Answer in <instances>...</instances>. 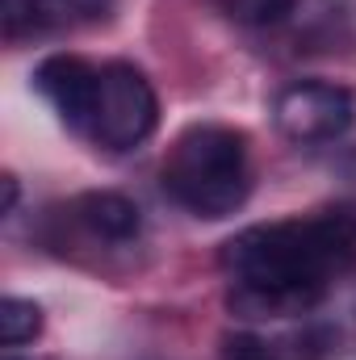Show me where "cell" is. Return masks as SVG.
<instances>
[{
	"mask_svg": "<svg viewBox=\"0 0 356 360\" xmlns=\"http://www.w3.org/2000/svg\"><path fill=\"white\" fill-rule=\"evenodd\" d=\"M42 331V306L30 297H4L0 302V344L4 348H21L30 340H38Z\"/></svg>",
	"mask_w": 356,
	"mask_h": 360,
	"instance_id": "8",
	"label": "cell"
},
{
	"mask_svg": "<svg viewBox=\"0 0 356 360\" xmlns=\"http://www.w3.org/2000/svg\"><path fill=\"white\" fill-rule=\"evenodd\" d=\"M272 122L276 130L298 143V147H314V143H336L352 130L356 122V96L344 84H327V80H298L289 89L276 92L272 101Z\"/></svg>",
	"mask_w": 356,
	"mask_h": 360,
	"instance_id": "4",
	"label": "cell"
},
{
	"mask_svg": "<svg viewBox=\"0 0 356 360\" xmlns=\"http://www.w3.org/2000/svg\"><path fill=\"white\" fill-rule=\"evenodd\" d=\"M76 218L84 222L89 235L105 239V243H130V239L139 235V226H143L139 205H134L130 197H122V193H109V188L84 193V197L76 201Z\"/></svg>",
	"mask_w": 356,
	"mask_h": 360,
	"instance_id": "7",
	"label": "cell"
},
{
	"mask_svg": "<svg viewBox=\"0 0 356 360\" xmlns=\"http://www.w3.org/2000/svg\"><path fill=\"white\" fill-rule=\"evenodd\" d=\"M0 184H4V205H0V210H4V214H13V210H17V176H13V172H4Z\"/></svg>",
	"mask_w": 356,
	"mask_h": 360,
	"instance_id": "11",
	"label": "cell"
},
{
	"mask_svg": "<svg viewBox=\"0 0 356 360\" xmlns=\"http://www.w3.org/2000/svg\"><path fill=\"white\" fill-rule=\"evenodd\" d=\"M113 8V0H4V25L17 38L21 25L38 30H72V25H89L101 21Z\"/></svg>",
	"mask_w": 356,
	"mask_h": 360,
	"instance_id": "6",
	"label": "cell"
},
{
	"mask_svg": "<svg viewBox=\"0 0 356 360\" xmlns=\"http://www.w3.org/2000/svg\"><path fill=\"white\" fill-rule=\"evenodd\" d=\"M222 360H281V348L252 331H231L222 340Z\"/></svg>",
	"mask_w": 356,
	"mask_h": 360,
	"instance_id": "10",
	"label": "cell"
},
{
	"mask_svg": "<svg viewBox=\"0 0 356 360\" xmlns=\"http://www.w3.org/2000/svg\"><path fill=\"white\" fill-rule=\"evenodd\" d=\"M96 80H101V68H92L89 59L80 55H51L34 68V89L42 92L59 117L76 130L89 126L92 101H96Z\"/></svg>",
	"mask_w": 356,
	"mask_h": 360,
	"instance_id": "5",
	"label": "cell"
},
{
	"mask_svg": "<svg viewBox=\"0 0 356 360\" xmlns=\"http://www.w3.org/2000/svg\"><path fill=\"white\" fill-rule=\"evenodd\" d=\"M356 260V210L331 205L310 218L248 226L222 248L227 306L239 319H289L323 302L336 272Z\"/></svg>",
	"mask_w": 356,
	"mask_h": 360,
	"instance_id": "1",
	"label": "cell"
},
{
	"mask_svg": "<svg viewBox=\"0 0 356 360\" xmlns=\"http://www.w3.org/2000/svg\"><path fill=\"white\" fill-rule=\"evenodd\" d=\"M218 8L239 25H276L298 8V0H218Z\"/></svg>",
	"mask_w": 356,
	"mask_h": 360,
	"instance_id": "9",
	"label": "cell"
},
{
	"mask_svg": "<svg viewBox=\"0 0 356 360\" xmlns=\"http://www.w3.org/2000/svg\"><path fill=\"white\" fill-rule=\"evenodd\" d=\"M160 122V96L151 89V80L134 68V63H109L101 68L96 80V101L89 113L92 139L109 151H130L139 143L151 139Z\"/></svg>",
	"mask_w": 356,
	"mask_h": 360,
	"instance_id": "3",
	"label": "cell"
},
{
	"mask_svg": "<svg viewBox=\"0 0 356 360\" xmlns=\"http://www.w3.org/2000/svg\"><path fill=\"white\" fill-rule=\"evenodd\" d=\"M168 197L197 218H227L252 193L248 134L231 126H189L164 160Z\"/></svg>",
	"mask_w": 356,
	"mask_h": 360,
	"instance_id": "2",
	"label": "cell"
}]
</instances>
